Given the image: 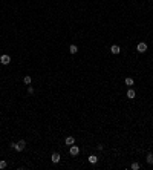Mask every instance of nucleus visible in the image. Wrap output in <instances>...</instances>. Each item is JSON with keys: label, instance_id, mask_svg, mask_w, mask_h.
I'll return each instance as SVG.
<instances>
[{"label": "nucleus", "instance_id": "nucleus-1", "mask_svg": "<svg viewBox=\"0 0 153 170\" xmlns=\"http://www.w3.org/2000/svg\"><path fill=\"white\" fill-rule=\"evenodd\" d=\"M11 147L15 150V152H23L26 147V141L25 139H20L18 143H11Z\"/></svg>", "mask_w": 153, "mask_h": 170}, {"label": "nucleus", "instance_id": "nucleus-2", "mask_svg": "<svg viewBox=\"0 0 153 170\" xmlns=\"http://www.w3.org/2000/svg\"><path fill=\"white\" fill-rule=\"evenodd\" d=\"M0 63H2L3 66H6V64H9V63H11V57H9L8 54H3L2 57H0Z\"/></svg>", "mask_w": 153, "mask_h": 170}, {"label": "nucleus", "instance_id": "nucleus-3", "mask_svg": "<svg viewBox=\"0 0 153 170\" xmlns=\"http://www.w3.org/2000/svg\"><path fill=\"white\" fill-rule=\"evenodd\" d=\"M69 147H70V149H69V153H70L72 156H77L78 153H80V147H78L77 144H72V146H69Z\"/></svg>", "mask_w": 153, "mask_h": 170}, {"label": "nucleus", "instance_id": "nucleus-4", "mask_svg": "<svg viewBox=\"0 0 153 170\" xmlns=\"http://www.w3.org/2000/svg\"><path fill=\"white\" fill-rule=\"evenodd\" d=\"M136 51H138L139 54H144V52L147 51V45H145L144 41H141V43H138V46H136Z\"/></svg>", "mask_w": 153, "mask_h": 170}, {"label": "nucleus", "instance_id": "nucleus-5", "mask_svg": "<svg viewBox=\"0 0 153 170\" xmlns=\"http://www.w3.org/2000/svg\"><path fill=\"white\" fill-rule=\"evenodd\" d=\"M51 159H52V162H54V164H58V162H60V159H61L60 153L54 152V153H52V156H51Z\"/></svg>", "mask_w": 153, "mask_h": 170}, {"label": "nucleus", "instance_id": "nucleus-6", "mask_svg": "<svg viewBox=\"0 0 153 170\" xmlns=\"http://www.w3.org/2000/svg\"><path fill=\"white\" fill-rule=\"evenodd\" d=\"M64 144H66V146L75 144V138H74V136H66V138H64Z\"/></svg>", "mask_w": 153, "mask_h": 170}, {"label": "nucleus", "instance_id": "nucleus-7", "mask_svg": "<svg viewBox=\"0 0 153 170\" xmlns=\"http://www.w3.org/2000/svg\"><path fill=\"white\" fill-rule=\"evenodd\" d=\"M110 52H112V54H119V52H121V48L118 46V45H112V46H110Z\"/></svg>", "mask_w": 153, "mask_h": 170}, {"label": "nucleus", "instance_id": "nucleus-8", "mask_svg": "<svg viewBox=\"0 0 153 170\" xmlns=\"http://www.w3.org/2000/svg\"><path fill=\"white\" fill-rule=\"evenodd\" d=\"M126 95H127V98H129V100H133V98L136 97V92H135V89H129Z\"/></svg>", "mask_w": 153, "mask_h": 170}, {"label": "nucleus", "instance_id": "nucleus-9", "mask_svg": "<svg viewBox=\"0 0 153 170\" xmlns=\"http://www.w3.org/2000/svg\"><path fill=\"white\" fill-rule=\"evenodd\" d=\"M89 162L90 164H96V162H98V156L96 155H90L89 156Z\"/></svg>", "mask_w": 153, "mask_h": 170}, {"label": "nucleus", "instance_id": "nucleus-10", "mask_svg": "<svg viewBox=\"0 0 153 170\" xmlns=\"http://www.w3.org/2000/svg\"><path fill=\"white\" fill-rule=\"evenodd\" d=\"M69 52H70V54H77V52H78L77 45H70V46H69Z\"/></svg>", "mask_w": 153, "mask_h": 170}, {"label": "nucleus", "instance_id": "nucleus-11", "mask_svg": "<svg viewBox=\"0 0 153 170\" xmlns=\"http://www.w3.org/2000/svg\"><path fill=\"white\" fill-rule=\"evenodd\" d=\"M145 161H147V164H153V153H147V158H145Z\"/></svg>", "mask_w": 153, "mask_h": 170}, {"label": "nucleus", "instance_id": "nucleus-12", "mask_svg": "<svg viewBox=\"0 0 153 170\" xmlns=\"http://www.w3.org/2000/svg\"><path fill=\"white\" fill-rule=\"evenodd\" d=\"M23 83L26 84V86H29V84H31V83H32V78H31V77H29V75H26V77L23 78Z\"/></svg>", "mask_w": 153, "mask_h": 170}, {"label": "nucleus", "instance_id": "nucleus-13", "mask_svg": "<svg viewBox=\"0 0 153 170\" xmlns=\"http://www.w3.org/2000/svg\"><path fill=\"white\" fill-rule=\"evenodd\" d=\"M130 169H132V170H139V169H141V164H139V162H132Z\"/></svg>", "mask_w": 153, "mask_h": 170}, {"label": "nucleus", "instance_id": "nucleus-14", "mask_svg": "<svg viewBox=\"0 0 153 170\" xmlns=\"http://www.w3.org/2000/svg\"><path fill=\"white\" fill-rule=\"evenodd\" d=\"M8 167V162L5 161V159H0V170H3V169H6Z\"/></svg>", "mask_w": 153, "mask_h": 170}, {"label": "nucleus", "instance_id": "nucleus-15", "mask_svg": "<svg viewBox=\"0 0 153 170\" xmlns=\"http://www.w3.org/2000/svg\"><path fill=\"white\" fill-rule=\"evenodd\" d=\"M133 83H135V81H133V78H130V77L126 78V84H127V86H133Z\"/></svg>", "mask_w": 153, "mask_h": 170}, {"label": "nucleus", "instance_id": "nucleus-16", "mask_svg": "<svg viewBox=\"0 0 153 170\" xmlns=\"http://www.w3.org/2000/svg\"><path fill=\"white\" fill-rule=\"evenodd\" d=\"M28 94H29V95H32V94H34V87H32L31 84L28 86Z\"/></svg>", "mask_w": 153, "mask_h": 170}, {"label": "nucleus", "instance_id": "nucleus-17", "mask_svg": "<svg viewBox=\"0 0 153 170\" xmlns=\"http://www.w3.org/2000/svg\"><path fill=\"white\" fill-rule=\"evenodd\" d=\"M96 149H98V150H103L104 147H103V144H98V146H96Z\"/></svg>", "mask_w": 153, "mask_h": 170}]
</instances>
